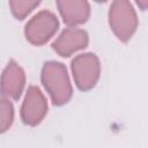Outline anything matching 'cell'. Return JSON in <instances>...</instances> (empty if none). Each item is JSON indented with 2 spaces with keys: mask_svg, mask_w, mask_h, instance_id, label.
Wrapping results in <instances>:
<instances>
[{
  "mask_svg": "<svg viewBox=\"0 0 148 148\" xmlns=\"http://www.w3.org/2000/svg\"><path fill=\"white\" fill-rule=\"evenodd\" d=\"M72 72L79 89L89 90L98 81L101 73L99 60L94 53H83L72 60Z\"/></svg>",
  "mask_w": 148,
  "mask_h": 148,
  "instance_id": "3957f363",
  "label": "cell"
},
{
  "mask_svg": "<svg viewBox=\"0 0 148 148\" xmlns=\"http://www.w3.org/2000/svg\"><path fill=\"white\" fill-rule=\"evenodd\" d=\"M42 83L54 105H62L72 97V86L66 67L57 61H47L42 68Z\"/></svg>",
  "mask_w": 148,
  "mask_h": 148,
  "instance_id": "6da1fadb",
  "label": "cell"
},
{
  "mask_svg": "<svg viewBox=\"0 0 148 148\" xmlns=\"http://www.w3.org/2000/svg\"><path fill=\"white\" fill-rule=\"evenodd\" d=\"M57 6L64 22L68 25L84 23L90 14V6L83 0H60Z\"/></svg>",
  "mask_w": 148,
  "mask_h": 148,
  "instance_id": "ba28073f",
  "label": "cell"
},
{
  "mask_svg": "<svg viewBox=\"0 0 148 148\" xmlns=\"http://www.w3.org/2000/svg\"><path fill=\"white\" fill-rule=\"evenodd\" d=\"M46 112L47 103L42 91L35 86L29 87L21 108V118L23 123L35 126L42 121Z\"/></svg>",
  "mask_w": 148,
  "mask_h": 148,
  "instance_id": "5b68a950",
  "label": "cell"
},
{
  "mask_svg": "<svg viewBox=\"0 0 148 148\" xmlns=\"http://www.w3.org/2000/svg\"><path fill=\"white\" fill-rule=\"evenodd\" d=\"M58 27L57 16L49 10H42L25 24L24 34L31 44L43 45L56 34Z\"/></svg>",
  "mask_w": 148,
  "mask_h": 148,
  "instance_id": "277c9868",
  "label": "cell"
},
{
  "mask_svg": "<svg viewBox=\"0 0 148 148\" xmlns=\"http://www.w3.org/2000/svg\"><path fill=\"white\" fill-rule=\"evenodd\" d=\"M14 109L9 101L0 99V133L6 132L13 123Z\"/></svg>",
  "mask_w": 148,
  "mask_h": 148,
  "instance_id": "30bf717a",
  "label": "cell"
},
{
  "mask_svg": "<svg viewBox=\"0 0 148 148\" xmlns=\"http://www.w3.org/2000/svg\"><path fill=\"white\" fill-rule=\"evenodd\" d=\"M38 5H39V1H30V0H23V1L16 0V1L9 2V6L12 8V13L17 20L24 18Z\"/></svg>",
  "mask_w": 148,
  "mask_h": 148,
  "instance_id": "9c48e42d",
  "label": "cell"
},
{
  "mask_svg": "<svg viewBox=\"0 0 148 148\" xmlns=\"http://www.w3.org/2000/svg\"><path fill=\"white\" fill-rule=\"evenodd\" d=\"M25 75L23 69L14 61L10 60L2 72L0 79V92L3 97L17 99L24 88Z\"/></svg>",
  "mask_w": 148,
  "mask_h": 148,
  "instance_id": "8992f818",
  "label": "cell"
},
{
  "mask_svg": "<svg viewBox=\"0 0 148 148\" xmlns=\"http://www.w3.org/2000/svg\"><path fill=\"white\" fill-rule=\"evenodd\" d=\"M109 23L114 35L127 42L136 30L138 17L131 2L126 0L113 1L109 10Z\"/></svg>",
  "mask_w": 148,
  "mask_h": 148,
  "instance_id": "7a4b0ae2",
  "label": "cell"
},
{
  "mask_svg": "<svg viewBox=\"0 0 148 148\" xmlns=\"http://www.w3.org/2000/svg\"><path fill=\"white\" fill-rule=\"evenodd\" d=\"M88 45V34L79 28H67L53 42V50L61 57H69Z\"/></svg>",
  "mask_w": 148,
  "mask_h": 148,
  "instance_id": "52a82bcc",
  "label": "cell"
}]
</instances>
